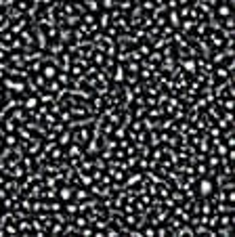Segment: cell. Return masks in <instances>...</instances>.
Returning a JSON list of instances; mask_svg holds the SVG:
<instances>
[{
	"label": "cell",
	"mask_w": 235,
	"mask_h": 237,
	"mask_svg": "<svg viewBox=\"0 0 235 237\" xmlns=\"http://www.w3.org/2000/svg\"><path fill=\"white\" fill-rule=\"evenodd\" d=\"M210 191H212V183H210V180H201V183H200V193H201V195H208Z\"/></svg>",
	"instance_id": "cell-1"
},
{
	"label": "cell",
	"mask_w": 235,
	"mask_h": 237,
	"mask_svg": "<svg viewBox=\"0 0 235 237\" xmlns=\"http://www.w3.org/2000/svg\"><path fill=\"white\" fill-rule=\"evenodd\" d=\"M70 195H71L70 189H63V191H61V197H70Z\"/></svg>",
	"instance_id": "cell-2"
},
{
	"label": "cell",
	"mask_w": 235,
	"mask_h": 237,
	"mask_svg": "<svg viewBox=\"0 0 235 237\" xmlns=\"http://www.w3.org/2000/svg\"><path fill=\"white\" fill-rule=\"evenodd\" d=\"M44 76H55V69H44Z\"/></svg>",
	"instance_id": "cell-3"
}]
</instances>
